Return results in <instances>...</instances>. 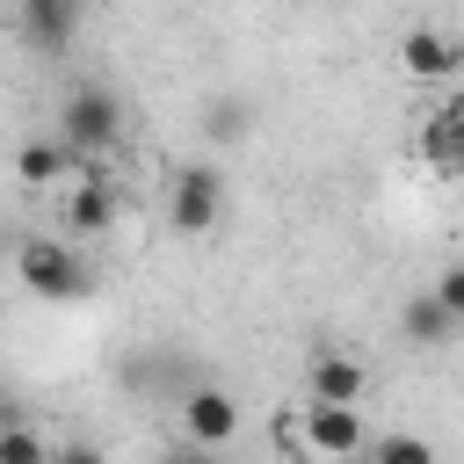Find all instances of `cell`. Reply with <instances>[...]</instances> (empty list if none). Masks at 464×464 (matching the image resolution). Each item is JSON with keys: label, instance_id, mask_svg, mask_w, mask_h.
Instances as JSON below:
<instances>
[{"label": "cell", "instance_id": "cell-9", "mask_svg": "<svg viewBox=\"0 0 464 464\" xmlns=\"http://www.w3.org/2000/svg\"><path fill=\"white\" fill-rule=\"evenodd\" d=\"M420 152H428L442 174H464V94H450V102L428 116V130H420Z\"/></svg>", "mask_w": 464, "mask_h": 464}, {"label": "cell", "instance_id": "cell-16", "mask_svg": "<svg viewBox=\"0 0 464 464\" xmlns=\"http://www.w3.org/2000/svg\"><path fill=\"white\" fill-rule=\"evenodd\" d=\"M239 130H246V109L239 102H218L210 109V138H239Z\"/></svg>", "mask_w": 464, "mask_h": 464}, {"label": "cell", "instance_id": "cell-3", "mask_svg": "<svg viewBox=\"0 0 464 464\" xmlns=\"http://www.w3.org/2000/svg\"><path fill=\"white\" fill-rule=\"evenodd\" d=\"M218 210H225V181H218V167H174V188H167V218H174V232H210L218 225Z\"/></svg>", "mask_w": 464, "mask_h": 464}, {"label": "cell", "instance_id": "cell-12", "mask_svg": "<svg viewBox=\"0 0 464 464\" xmlns=\"http://www.w3.org/2000/svg\"><path fill=\"white\" fill-rule=\"evenodd\" d=\"M65 167H72V145H44V138H36V145H22V152H14V174H22L29 188H44V181H58Z\"/></svg>", "mask_w": 464, "mask_h": 464}, {"label": "cell", "instance_id": "cell-1", "mask_svg": "<svg viewBox=\"0 0 464 464\" xmlns=\"http://www.w3.org/2000/svg\"><path fill=\"white\" fill-rule=\"evenodd\" d=\"M123 138V109H116V94L109 87H72L65 102H58V145H72V152H109Z\"/></svg>", "mask_w": 464, "mask_h": 464}, {"label": "cell", "instance_id": "cell-10", "mask_svg": "<svg viewBox=\"0 0 464 464\" xmlns=\"http://www.w3.org/2000/svg\"><path fill=\"white\" fill-rule=\"evenodd\" d=\"M72 22H80L72 0H22V7H14V29H22L29 44H44V51H58V44L72 36Z\"/></svg>", "mask_w": 464, "mask_h": 464}, {"label": "cell", "instance_id": "cell-6", "mask_svg": "<svg viewBox=\"0 0 464 464\" xmlns=\"http://www.w3.org/2000/svg\"><path fill=\"white\" fill-rule=\"evenodd\" d=\"M399 58H406V72H413V80H450V72L464 65L457 36H442V29H428V22L399 36Z\"/></svg>", "mask_w": 464, "mask_h": 464}, {"label": "cell", "instance_id": "cell-5", "mask_svg": "<svg viewBox=\"0 0 464 464\" xmlns=\"http://www.w3.org/2000/svg\"><path fill=\"white\" fill-rule=\"evenodd\" d=\"M181 428H188L196 450H225V442L239 435V406H232V392H218V384L181 392Z\"/></svg>", "mask_w": 464, "mask_h": 464}, {"label": "cell", "instance_id": "cell-14", "mask_svg": "<svg viewBox=\"0 0 464 464\" xmlns=\"http://www.w3.org/2000/svg\"><path fill=\"white\" fill-rule=\"evenodd\" d=\"M370 464H435V450H428L420 435H384V442L370 450Z\"/></svg>", "mask_w": 464, "mask_h": 464}, {"label": "cell", "instance_id": "cell-17", "mask_svg": "<svg viewBox=\"0 0 464 464\" xmlns=\"http://www.w3.org/2000/svg\"><path fill=\"white\" fill-rule=\"evenodd\" d=\"M51 464H109V457H102L94 442H58V450H51Z\"/></svg>", "mask_w": 464, "mask_h": 464}, {"label": "cell", "instance_id": "cell-18", "mask_svg": "<svg viewBox=\"0 0 464 464\" xmlns=\"http://www.w3.org/2000/svg\"><path fill=\"white\" fill-rule=\"evenodd\" d=\"M160 464H218V450H196V442H181V450H167Z\"/></svg>", "mask_w": 464, "mask_h": 464}, {"label": "cell", "instance_id": "cell-11", "mask_svg": "<svg viewBox=\"0 0 464 464\" xmlns=\"http://www.w3.org/2000/svg\"><path fill=\"white\" fill-rule=\"evenodd\" d=\"M109 218H116V196L102 188V181H80L72 196H65V232H109Z\"/></svg>", "mask_w": 464, "mask_h": 464}, {"label": "cell", "instance_id": "cell-4", "mask_svg": "<svg viewBox=\"0 0 464 464\" xmlns=\"http://www.w3.org/2000/svg\"><path fill=\"white\" fill-rule=\"evenodd\" d=\"M297 450L355 464V457H362V413H355V406H304V420H297Z\"/></svg>", "mask_w": 464, "mask_h": 464}, {"label": "cell", "instance_id": "cell-15", "mask_svg": "<svg viewBox=\"0 0 464 464\" xmlns=\"http://www.w3.org/2000/svg\"><path fill=\"white\" fill-rule=\"evenodd\" d=\"M435 297L450 304V319H464V261H450V268L435 276Z\"/></svg>", "mask_w": 464, "mask_h": 464}, {"label": "cell", "instance_id": "cell-2", "mask_svg": "<svg viewBox=\"0 0 464 464\" xmlns=\"http://www.w3.org/2000/svg\"><path fill=\"white\" fill-rule=\"evenodd\" d=\"M14 276H22V290H36V297H80V290H87V268H80V254H72L65 239H22Z\"/></svg>", "mask_w": 464, "mask_h": 464}, {"label": "cell", "instance_id": "cell-7", "mask_svg": "<svg viewBox=\"0 0 464 464\" xmlns=\"http://www.w3.org/2000/svg\"><path fill=\"white\" fill-rule=\"evenodd\" d=\"M399 334H406V348H442V341L457 334V319H450V304H442L435 290H413V297L399 304Z\"/></svg>", "mask_w": 464, "mask_h": 464}, {"label": "cell", "instance_id": "cell-13", "mask_svg": "<svg viewBox=\"0 0 464 464\" xmlns=\"http://www.w3.org/2000/svg\"><path fill=\"white\" fill-rule=\"evenodd\" d=\"M0 464H51V450H44V435H36V428H22V420H14V428L0 435Z\"/></svg>", "mask_w": 464, "mask_h": 464}, {"label": "cell", "instance_id": "cell-19", "mask_svg": "<svg viewBox=\"0 0 464 464\" xmlns=\"http://www.w3.org/2000/svg\"><path fill=\"white\" fill-rule=\"evenodd\" d=\"M355 464H370V457H355Z\"/></svg>", "mask_w": 464, "mask_h": 464}, {"label": "cell", "instance_id": "cell-8", "mask_svg": "<svg viewBox=\"0 0 464 464\" xmlns=\"http://www.w3.org/2000/svg\"><path fill=\"white\" fill-rule=\"evenodd\" d=\"M304 384H312V406H355L370 377H362L355 355H312V377Z\"/></svg>", "mask_w": 464, "mask_h": 464}]
</instances>
